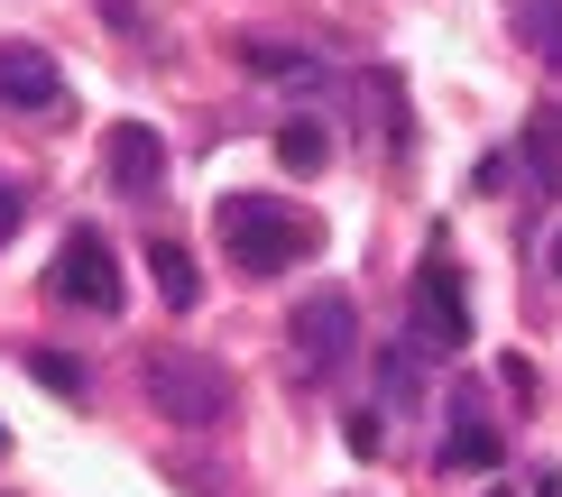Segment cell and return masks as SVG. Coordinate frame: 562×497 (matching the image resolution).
I'll use <instances>...</instances> for the list:
<instances>
[{"label":"cell","mask_w":562,"mask_h":497,"mask_svg":"<svg viewBox=\"0 0 562 497\" xmlns=\"http://www.w3.org/2000/svg\"><path fill=\"white\" fill-rule=\"evenodd\" d=\"M29 377H37V387H56V396H83V369L65 360V350H37V360H29Z\"/></svg>","instance_id":"cell-14"},{"label":"cell","mask_w":562,"mask_h":497,"mask_svg":"<svg viewBox=\"0 0 562 497\" xmlns=\"http://www.w3.org/2000/svg\"><path fill=\"white\" fill-rule=\"evenodd\" d=\"M10 230H19V194H10V184H0V240H10Z\"/></svg>","instance_id":"cell-17"},{"label":"cell","mask_w":562,"mask_h":497,"mask_svg":"<svg viewBox=\"0 0 562 497\" xmlns=\"http://www.w3.org/2000/svg\"><path fill=\"white\" fill-rule=\"evenodd\" d=\"M213 222H222V249L240 258L249 276H277V268H295V258L323 249V222L295 212V203H277V194H222Z\"/></svg>","instance_id":"cell-1"},{"label":"cell","mask_w":562,"mask_h":497,"mask_svg":"<svg viewBox=\"0 0 562 497\" xmlns=\"http://www.w3.org/2000/svg\"><path fill=\"white\" fill-rule=\"evenodd\" d=\"M148 276H157V304H167V314H194L203 276H194V258H184L176 240H157V249H148Z\"/></svg>","instance_id":"cell-9"},{"label":"cell","mask_w":562,"mask_h":497,"mask_svg":"<svg viewBox=\"0 0 562 497\" xmlns=\"http://www.w3.org/2000/svg\"><path fill=\"white\" fill-rule=\"evenodd\" d=\"M277 157H286V176H314V166L333 157V138H323L314 121H286V129H277Z\"/></svg>","instance_id":"cell-13"},{"label":"cell","mask_w":562,"mask_h":497,"mask_svg":"<svg viewBox=\"0 0 562 497\" xmlns=\"http://www.w3.org/2000/svg\"><path fill=\"white\" fill-rule=\"evenodd\" d=\"M379 377H387V406H415V350H387Z\"/></svg>","instance_id":"cell-16"},{"label":"cell","mask_w":562,"mask_h":497,"mask_svg":"<svg viewBox=\"0 0 562 497\" xmlns=\"http://www.w3.org/2000/svg\"><path fill=\"white\" fill-rule=\"evenodd\" d=\"M350 331H360V314H350V286H314V295L295 304L286 350H295V377H304V387H323V377L350 360Z\"/></svg>","instance_id":"cell-4"},{"label":"cell","mask_w":562,"mask_h":497,"mask_svg":"<svg viewBox=\"0 0 562 497\" xmlns=\"http://www.w3.org/2000/svg\"><path fill=\"white\" fill-rule=\"evenodd\" d=\"M0 102H10V111H56V102H65L56 56L29 46V37H10V46H0Z\"/></svg>","instance_id":"cell-7"},{"label":"cell","mask_w":562,"mask_h":497,"mask_svg":"<svg viewBox=\"0 0 562 497\" xmlns=\"http://www.w3.org/2000/svg\"><path fill=\"white\" fill-rule=\"evenodd\" d=\"M517 176H526V157H517V148H498V157H480V194H526Z\"/></svg>","instance_id":"cell-15"},{"label":"cell","mask_w":562,"mask_h":497,"mask_svg":"<svg viewBox=\"0 0 562 497\" xmlns=\"http://www.w3.org/2000/svg\"><path fill=\"white\" fill-rule=\"evenodd\" d=\"M406 323H415V350H434V360H452V350H471V295H461V268L452 258H425L406 286Z\"/></svg>","instance_id":"cell-3"},{"label":"cell","mask_w":562,"mask_h":497,"mask_svg":"<svg viewBox=\"0 0 562 497\" xmlns=\"http://www.w3.org/2000/svg\"><path fill=\"white\" fill-rule=\"evenodd\" d=\"M138 387H148V406L167 423H222L231 415V369L203 360V350H184V341H157L138 360Z\"/></svg>","instance_id":"cell-2"},{"label":"cell","mask_w":562,"mask_h":497,"mask_svg":"<svg viewBox=\"0 0 562 497\" xmlns=\"http://www.w3.org/2000/svg\"><path fill=\"white\" fill-rule=\"evenodd\" d=\"M240 65H249V75H268V83H323V65H314V56H295V46H268V37H240Z\"/></svg>","instance_id":"cell-11"},{"label":"cell","mask_w":562,"mask_h":497,"mask_svg":"<svg viewBox=\"0 0 562 497\" xmlns=\"http://www.w3.org/2000/svg\"><path fill=\"white\" fill-rule=\"evenodd\" d=\"M65 304H83V314H121V258H111V240L92 222L65 230V258H56V276H46Z\"/></svg>","instance_id":"cell-5"},{"label":"cell","mask_w":562,"mask_h":497,"mask_svg":"<svg viewBox=\"0 0 562 497\" xmlns=\"http://www.w3.org/2000/svg\"><path fill=\"white\" fill-rule=\"evenodd\" d=\"M544 268H553V276H562V230H553V240H544Z\"/></svg>","instance_id":"cell-18"},{"label":"cell","mask_w":562,"mask_h":497,"mask_svg":"<svg viewBox=\"0 0 562 497\" xmlns=\"http://www.w3.org/2000/svg\"><path fill=\"white\" fill-rule=\"evenodd\" d=\"M102 166H111L121 194H157V184H167V138H157L148 121H121L102 138Z\"/></svg>","instance_id":"cell-6"},{"label":"cell","mask_w":562,"mask_h":497,"mask_svg":"<svg viewBox=\"0 0 562 497\" xmlns=\"http://www.w3.org/2000/svg\"><path fill=\"white\" fill-rule=\"evenodd\" d=\"M517 29H526L535 56H544L553 75H562V0H517Z\"/></svg>","instance_id":"cell-12"},{"label":"cell","mask_w":562,"mask_h":497,"mask_svg":"<svg viewBox=\"0 0 562 497\" xmlns=\"http://www.w3.org/2000/svg\"><path fill=\"white\" fill-rule=\"evenodd\" d=\"M442 470H498V433L480 423V396H452V442H442Z\"/></svg>","instance_id":"cell-8"},{"label":"cell","mask_w":562,"mask_h":497,"mask_svg":"<svg viewBox=\"0 0 562 497\" xmlns=\"http://www.w3.org/2000/svg\"><path fill=\"white\" fill-rule=\"evenodd\" d=\"M0 442H10V433H0Z\"/></svg>","instance_id":"cell-20"},{"label":"cell","mask_w":562,"mask_h":497,"mask_svg":"<svg viewBox=\"0 0 562 497\" xmlns=\"http://www.w3.org/2000/svg\"><path fill=\"white\" fill-rule=\"evenodd\" d=\"M488 497H507V488H488Z\"/></svg>","instance_id":"cell-19"},{"label":"cell","mask_w":562,"mask_h":497,"mask_svg":"<svg viewBox=\"0 0 562 497\" xmlns=\"http://www.w3.org/2000/svg\"><path fill=\"white\" fill-rule=\"evenodd\" d=\"M526 176H535V194H553V184H562V111H535V121H526Z\"/></svg>","instance_id":"cell-10"}]
</instances>
